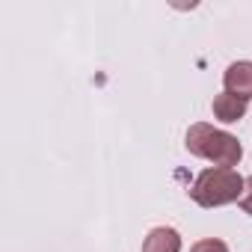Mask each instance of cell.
Masks as SVG:
<instances>
[{"instance_id": "6da1fadb", "label": "cell", "mask_w": 252, "mask_h": 252, "mask_svg": "<svg viewBox=\"0 0 252 252\" xmlns=\"http://www.w3.org/2000/svg\"><path fill=\"white\" fill-rule=\"evenodd\" d=\"M184 146H187L190 155L205 158L214 166H225V169H234L240 163V158H243V146L237 143V137L228 134V131L214 128L208 122L190 125V131L184 137Z\"/></svg>"}, {"instance_id": "7a4b0ae2", "label": "cell", "mask_w": 252, "mask_h": 252, "mask_svg": "<svg viewBox=\"0 0 252 252\" xmlns=\"http://www.w3.org/2000/svg\"><path fill=\"white\" fill-rule=\"evenodd\" d=\"M243 184L246 178H240L237 169H225V166H211L205 172L196 175L193 187H190V199L202 208H220V205H231L240 202L243 196Z\"/></svg>"}, {"instance_id": "3957f363", "label": "cell", "mask_w": 252, "mask_h": 252, "mask_svg": "<svg viewBox=\"0 0 252 252\" xmlns=\"http://www.w3.org/2000/svg\"><path fill=\"white\" fill-rule=\"evenodd\" d=\"M222 86H225V92H231L243 101H252V63L249 60L231 63L222 74Z\"/></svg>"}, {"instance_id": "277c9868", "label": "cell", "mask_w": 252, "mask_h": 252, "mask_svg": "<svg viewBox=\"0 0 252 252\" xmlns=\"http://www.w3.org/2000/svg\"><path fill=\"white\" fill-rule=\"evenodd\" d=\"M246 104H249V101H243V98H237V95H231V92L222 89V92L214 98L211 110H214V116H217L220 122L234 125V122H240V119L246 116Z\"/></svg>"}, {"instance_id": "5b68a950", "label": "cell", "mask_w": 252, "mask_h": 252, "mask_svg": "<svg viewBox=\"0 0 252 252\" xmlns=\"http://www.w3.org/2000/svg\"><path fill=\"white\" fill-rule=\"evenodd\" d=\"M143 252H181V234L169 225H158L146 234Z\"/></svg>"}, {"instance_id": "8992f818", "label": "cell", "mask_w": 252, "mask_h": 252, "mask_svg": "<svg viewBox=\"0 0 252 252\" xmlns=\"http://www.w3.org/2000/svg\"><path fill=\"white\" fill-rule=\"evenodd\" d=\"M190 252H228V246H225L220 237H205V240L193 243V246H190Z\"/></svg>"}, {"instance_id": "52a82bcc", "label": "cell", "mask_w": 252, "mask_h": 252, "mask_svg": "<svg viewBox=\"0 0 252 252\" xmlns=\"http://www.w3.org/2000/svg\"><path fill=\"white\" fill-rule=\"evenodd\" d=\"M237 205L243 208V214H252V175L246 178V184H243V196H240Z\"/></svg>"}]
</instances>
